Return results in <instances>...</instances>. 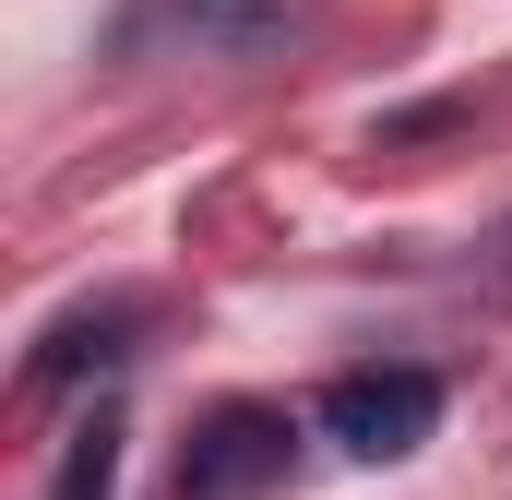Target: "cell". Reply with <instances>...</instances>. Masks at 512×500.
<instances>
[{
	"label": "cell",
	"instance_id": "1",
	"mask_svg": "<svg viewBox=\"0 0 512 500\" xmlns=\"http://www.w3.org/2000/svg\"><path fill=\"white\" fill-rule=\"evenodd\" d=\"M429 429H441V381L405 370V358H393V370H346L322 393V441L358 453V465H405Z\"/></svg>",
	"mask_w": 512,
	"mask_h": 500
},
{
	"label": "cell",
	"instance_id": "2",
	"mask_svg": "<svg viewBox=\"0 0 512 500\" xmlns=\"http://www.w3.org/2000/svg\"><path fill=\"white\" fill-rule=\"evenodd\" d=\"M286 405H215L191 441H179V500H262L286 477Z\"/></svg>",
	"mask_w": 512,
	"mask_h": 500
},
{
	"label": "cell",
	"instance_id": "3",
	"mask_svg": "<svg viewBox=\"0 0 512 500\" xmlns=\"http://www.w3.org/2000/svg\"><path fill=\"white\" fill-rule=\"evenodd\" d=\"M203 48V60H274L286 36H310V0H143L131 12V48Z\"/></svg>",
	"mask_w": 512,
	"mask_h": 500
},
{
	"label": "cell",
	"instance_id": "4",
	"mask_svg": "<svg viewBox=\"0 0 512 500\" xmlns=\"http://www.w3.org/2000/svg\"><path fill=\"white\" fill-rule=\"evenodd\" d=\"M120 489V429H108V417H84V429H72V453H60V489L48 500H108Z\"/></svg>",
	"mask_w": 512,
	"mask_h": 500
}]
</instances>
